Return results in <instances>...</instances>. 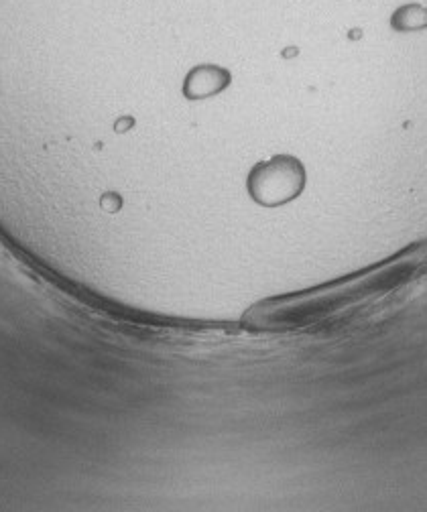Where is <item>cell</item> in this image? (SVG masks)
<instances>
[{
  "instance_id": "1",
  "label": "cell",
  "mask_w": 427,
  "mask_h": 512,
  "mask_svg": "<svg viewBox=\"0 0 427 512\" xmlns=\"http://www.w3.org/2000/svg\"><path fill=\"white\" fill-rule=\"evenodd\" d=\"M399 267L401 263H393L314 291L263 301L247 313L244 324L257 330H291L320 322V319L352 307L393 285Z\"/></svg>"
},
{
  "instance_id": "2",
  "label": "cell",
  "mask_w": 427,
  "mask_h": 512,
  "mask_svg": "<svg viewBox=\"0 0 427 512\" xmlns=\"http://www.w3.org/2000/svg\"><path fill=\"white\" fill-rule=\"evenodd\" d=\"M301 189V173L293 163L273 161L261 165L251 177L253 196L263 204H281Z\"/></svg>"
}]
</instances>
